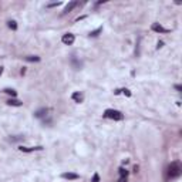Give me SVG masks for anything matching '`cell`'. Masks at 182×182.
Segmentation results:
<instances>
[{"label":"cell","instance_id":"obj_1","mask_svg":"<svg viewBox=\"0 0 182 182\" xmlns=\"http://www.w3.org/2000/svg\"><path fill=\"white\" fill-rule=\"evenodd\" d=\"M181 165H179V162H172L171 165L168 166V176L171 179L174 178H178L179 175H181Z\"/></svg>","mask_w":182,"mask_h":182},{"label":"cell","instance_id":"obj_2","mask_svg":"<svg viewBox=\"0 0 182 182\" xmlns=\"http://www.w3.org/2000/svg\"><path fill=\"white\" fill-rule=\"evenodd\" d=\"M104 117L110 118V120H114V121H120V120H122V114L120 111H117V110H105Z\"/></svg>","mask_w":182,"mask_h":182},{"label":"cell","instance_id":"obj_3","mask_svg":"<svg viewBox=\"0 0 182 182\" xmlns=\"http://www.w3.org/2000/svg\"><path fill=\"white\" fill-rule=\"evenodd\" d=\"M74 40H75V37H74V34H71V33H67V34H64L63 36V39H61V41L64 44H67V46H70V44H73L74 43Z\"/></svg>","mask_w":182,"mask_h":182},{"label":"cell","instance_id":"obj_4","mask_svg":"<svg viewBox=\"0 0 182 182\" xmlns=\"http://www.w3.org/2000/svg\"><path fill=\"white\" fill-rule=\"evenodd\" d=\"M21 152H33V151H41L43 149V147H20Z\"/></svg>","mask_w":182,"mask_h":182},{"label":"cell","instance_id":"obj_5","mask_svg":"<svg viewBox=\"0 0 182 182\" xmlns=\"http://www.w3.org/2000/svg\"><path fill=\"white\" fill-rule=\"evenodd\" d=\"M152 30L154 31H158V33H166V29H164V27L161 26V24H158V23H154L152 24Z\"/></svg>","mask_w":182,"mask_h":182},{"label":"cell","instance_id":"obj_6","mask_svg":"<svg viewBox=\"0 0 182 182\" xmlns=\"http://www.w3.org/2000/svg\"><path fill=\"white\" fill-rule=\"evenodd\" d=\"M71 98H73V100H74L75 102H81L83 101V94H81V93H73V95H71Z\"/></svg>","mask_w":182,"mask_h":182},{"label":"cell","instance_id":"obj_7","mask_svg":"<svg viewBox=\"0 0 182 182\" xmlns=\"http://www.w3.org/2000/svg\"><path fill=\"white\" fill-rule=\"evenodd\" d=\"M61 176L66 179H78V175L77 174H73V172H66V174H63Z\"/></svg>","mask_w":182,"mask_h":182},{"label":"cell","instance_id":"obj_8","mask_svg":"<svg viewBox=\"0 0 182 182\" xmlns=\"http://www.w3.org/2000/svg\"><path fill=\"white\" fill-rule=\"evenodd\" d=\"M77 2H71V3H68L67 6H66V9H64V13H70L71 10H73V9H74L75 6H77Z\"/></svg>","mask_w":182,"mask_h":182},{"label":"cell","instance_id":"obj_9","mask_svg":"<svg viewBox=\"0 0 182 182\" xmlns=\"http://www.w3.org/2000/svg\"><path fill=\"white\" fill-rule=\"evenodd\" d=\"M46 114H47V110H46V108H41V110H39V111L34 112V117L41 118V117H44Z\"/></svg>","mask_w":182,"mask_h":182},{"label":"cell","instance_id":"obj_10","mask_svg":"<svg viewBox=\"0 0 182 182\" xmlns=\"http://www.w3.org/2000/svg\"><path fill=\"white\" fill-rule=\"evenodd\" d=\"M7 104H9V105H13V107H20L21 101H19V100H9V101H7Z\"/></svg>","mask_w":182,"mask_h":182},{"label":"cell","instance_id":"obj_11","mask_svg":"<svg viewBox=\"0 0 182 182\" xmlns=\"http://www.w3.org/2000/svg\"><path fill=\"white\" fill-rule=\"evenodd\" d=\"M4 93H7V94H10L11 97H16L17 95V93L14 90H11V88H6V90H4Z\"/></svg>","mask_w":182,"mask_h":182},{"label":"cell","instance_id":"obj_12","mask_svg":"<svg viewBox=\"0 0 182 182\" xmlns=\"http://www.w3.org/2000/svg\"><path fill=\"white\" fill-rule=\"evenodd\" d=\"M26 60L27 61H40V57H37V56H29Z\"/></svg>","mask_w":182,"mask_h":182},{"label":"cell","instance_id":"obj_13","mask_svg":"<svg viewBox=\"0 0 182 182\" xmlns=\"http://www.w3.org/2000/svg\"><path fill=\"white\" fill-rule=\"evenodd\" d=\"M9 27H10V29H13V30H16V29H17V23H16V21H13V20H10V21H9Z\"/></svg>","mask_w":182,"mask_h":182},{"label":"cell","instance_id":"obj_14","mask_svg":"<svg viewBox=\"0 0 182 182\" xmlns=\"http://www.w3.org/2000/svg\"><path fill=\"white\" fill-rule=\"evenodd\" d=\"M102 30V27H100V29H97V30L95 31H91L90 33V36H93V37H95V36H98V33H100V31Z\"/></svg>","mask_w":182,"mask_h":182},{"label":"cell","instance_id":"obj_15","mask_svg":"<svg viewBox=\"0 0 182 182\" xmlns=\"http://www.w3.org/2000/svg\"><path fill=\"white\" fill-rule=\"evenodd\" d=\"M120 175H121V176H127V175H128V171H127V169H124V168H120Z\"/></svg>","mask_w":182,"mask_h":182},{"label":"cell","instance_id":"obj_16","mask_svg":"<svg viewBox=\"0 0 182 182\" xmlns=\"http://www.w3.org/2000/svg\"><path fill=\"white\" fill-rule=\"evenodd\" d=\"M100 181V176H98V174H95L94 176H93V182H98Z\"/></svg>","mask_w":182,"mask_h":182},{"label":"cell","instance_id":"obj_17","mask_svg":"<svg viewBox=\"0 0 182 182\" xmlns=\"http://www.w3.org/2000/svg\"><path fill=\"white\" fill-rule=\"evenodd\" d=\"M118 182H127V176H121V178L118 179Z\"/></svg>","mask_w":182,"mask_h":182},{"label":"cell","instance_id":"obj_18","mask_svg":"<svg viewBox=\"0 0 182 182\" xmlns=\"http://www.w3.org/2000/svg\"><path fill=\"white\" fill-rule=\"evenodd\" d=\"M2 73H3V67H0V75H2Z\"/></svg>","mask_w":182,"mask_h":182}]
</instances>
